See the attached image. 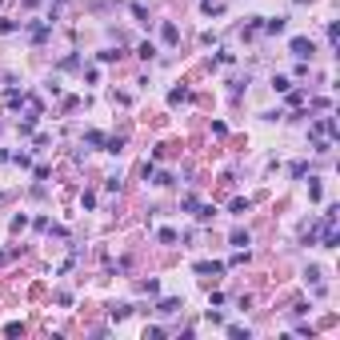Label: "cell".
I'll return each mask as SVG.
<instances>
[{"label":"cell","mask_w":340,"mask_h":340,"mask_svg":"<svg viewBox=\"0 0 340 340\" xmlns=\"http://www.w3.org/2000/svg\"><path fill=\"white\" fill-rule=\"evenodd\" d=\"M196 272L204 276V280H220V272H224V264H216V260H200V264H196Z\"/></svg>","instance_id":"2"},{"label":"cell","mask_w":340,"mask_h":340,"mask_svg":"<svg viewBox=\"0 0 340 340\" xmlns=\"http://www.w3.org/2000/svg\"><path fill=\"white\" fill-rule=\"evenodd\" d=\"M84 140H88L92 148H100V144H104L108 136H104V132H96V128H88V132H84Z\"/></svg>","instance_id":"10"},{"label":"cell","mask_w":340,"mask_h":340,"mask_svg":"<svg viewBox=\"0 0 340 340\" xmlns=\"http://www.w3.org/2000/svg\"><path fill=\"white\" fill-rule=\"evenodd\" d=\"M4 160H12V156H8V152H4V148H0V164H4Z\"/></svg>","instance_id":"16"},{"label":"cell","mask_w":340,"mask_h":340,"mask_svg":"<svg viewBox=\"0 0 340 340\" xmlns=\"http://www.w3.org/2000/svg\"><path fill=\"white\" fill-rule=\"evenodd\" d=\"M272 88H276V92H288L292 80H288V76H272Z\"/></svg>","instance_id":"12"},{"label":"cell","mask_w":340,"mask_h":340,"mask_svg":"<svg viewBox=\"0 0 340 340\" xmlns=\"http://www.w3.org/2000/svg\"><path fill=\"white\" fill-rule=\"evenodd\" d=\"M0 264H8V252H0Z\"/></svg>","instance_id":"17"},{"label":"cell","mask_w":340,"mask_h":340,"mask_svg":"<svg viewBox=\"0 0 340 340\" xmlns=\"http://www.w3.org/2000/svg\"><path fill=\"white\" fill-rule=\"evenodd\" d=\"M260 28H264L268 36H276V32H284V28H288V20H284V16H272V20H264Z\"/></svg>","instance_id":"5"},{"label":"cell","mask_w":340,"mask_h":340,"mask_svg":"<svg viewBox=\"0 0 340 340\" xmlns=\"http://www.w3.org/2000/svg\"><path fill=\"white\" fill-rule=\"evenodd\" d=\"M128 312H132V304H112V308H108L112 320H128Z\"/></svg>","instance_id":"8"},{"label":"cell","mask_w":340,"mask_h":340,"mask_svg":"<svg viewBox=\"0 0 340 340\" xmlns=\"http://www.w3.org/2000/svg\"><path fill=\"white\" fill-rule=\"evenodd\" d=\"M228 240H232V244H236V248H244V244H248V240H252V236H248V232H244V228H236V232H232V236H228Z\"/></svg>","instance_id":"11"},{"label":"cell","mask_w":340,"mask_h":340,"mask_svg":"<svg viewBox=\"0 0 340 340\" xmlns=\"http://www.w3.org/2000/svg\"><path fill=\"white\" fill-rule=\"evenodd\" d=\"M180 308H184V300H180V296H168V300H160V304H156V312H160V316H176Z\"/></svg>","instance_id":"3"},{"label":"cell","mask_w":340,"mask_h":340,"mask_svg":"<svg viewBox=\"0 0 340 340\" xmlns=\"http://www.w3.org/2000/svg\"><path fill=\"white\" fill-rule=\"evenodd\" d=\"M136 52H140V56H144V60H152V56H156V44H148V40H144V44H140V48H136Z\"/></svg>","instance_id":"13"},{"label":"cell","mask_w":340,"mask_h":340,"mask_svg":"<svg viewBox=\"0 0 340 340\" xmlns=\"http://www.w3.org/2000/svg\"><path fill=\"white\" fill-rule=\"evenodd\" d=\"M156 236H160V244H176V232H172V228H160Z\"/></svg>","instance_id":"14"},{"label":"cell","mask_w":340,"mask_h":340,"mask_svg":"<svg viewBox=\"0 0 340 340\" xmlns=\"http://www.w3.org/2000/svg\"><path fill=\"white\" fill-rule=\"evenodd\" d=\"M308 196H312V200H320V196H324V188H320V180H312V184H308Z\"/></svg>","instance_id":"15"},{"label":"cell","mask_w":340,"mask_h":340,"mask_svg":"<svg viewBox=\"0 0 340 340\" xmlns=\"http://www.w3.org/2000/svg\"><path fill=\"white\" fill-rule=\"evenodd\" d=\"M160 36H164V44H180V28H176L172 20H164V28H160Z\"/></svg>","instance_id":"6"},{"label":"cell","mask_w":340,"mask_h":340,"mask_svg":"<svg viewBox=\"0 0 340 340\" xmlns=\"http://www.w3.org/2000/svg\"><path fill=\"white\" fill-rule=\"evenodd\" d=\"M28 36H32L36 44H40V40H48V20H32V24H28Z\"/></svg>","instance_id":"4"},{"label":"cell","mask_w":340,"mask_h":340,"mask_svg":"<svg viewBox=\"0 0 340 340\" xmlns=\"http://www.w3.org/2000/svg\"><path fill=\"white\" fill-rule=\"evenodd\" d=\"M188 96H192V92L184 88V84H176V88L168 92V104H180V100H188Z\"/></svg>","instance_id":"9"},{"label":"cell","mask_w":340,"mask_h":340,"mask_svg":"<svg viewBox=\"0 0 340 340\" xmlns=\"http://www.w3.org/2000/svg\"><path fill=\"white\" fill-rule=\"evenodd\" d=\"M248 208H252V200H244V196H236V200L228 204V212H232V216H244Z\"/></svg>","instance_id":"7"},{"label":"cell","mask_w":340,"mask_h":340,"mask_svg":"<svg viewBox=\"0 0 340 340\" xmlns=\"http://www.w3.org/2000/svg\"><path fill=\"white\" fill-rule=\"evenodd\" d=\"M312 52H316V44L308 36H292V56L296 60H312Z\"/></svg>","instance_id":"1"}]
</instances>
